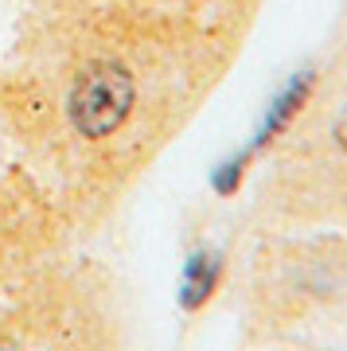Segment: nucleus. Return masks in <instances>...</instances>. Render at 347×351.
Returning a JSON list of instances; mask_svg holds the SVG:
<instances>
[{
  "label": "nucleus",
  "mask_w": 347,
  "mask_h": 351,
  "mask_svg": "<svg viewBox=\"0 0 347 351\" xmlns=\"http://www.w3.org/2000/svg\"><path fill=\"white\" fill-rule=\"evenodd\" d=\"M0 351H4V348H0Z\"/></svg>",
  "instance_id": "nucleus-3"
},
{
  "label": "nucleus",
  "mask_w": 347,
  "mask_h": 351,
  "mask_svg": "<svg viewBox=\"0 0 347 351\" xmlns=\"http://www.w3.org/2000/svg\"><path fill=\"white\" fill-rule=\"evenodd\" d=\"M223 274V262L215 254H195L191 265H187V281H184V304L187 308H199L215 293V281Z\"/></svg>",
  "instance_id": "nucleus-2"
},
{
  "label": "nucleus",
  "mask_w": 347,
  "mask_h": 351,
  "mask_svg": "<svg viewBox=\"0 0 347 351\" xmlns=\"http://www.w3.org/2000/svg\"><path fill=\"white\" fill-rule=\"evenodd\" d=\"M129 106H133V78L113 63L90 66L71 90V121L86 137L113 133L125 121Z\"/></svg>",
  "instance_id": "nucleus-1"
}]
</instances>
